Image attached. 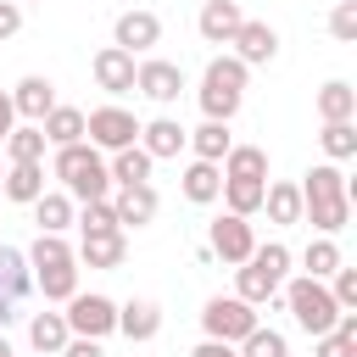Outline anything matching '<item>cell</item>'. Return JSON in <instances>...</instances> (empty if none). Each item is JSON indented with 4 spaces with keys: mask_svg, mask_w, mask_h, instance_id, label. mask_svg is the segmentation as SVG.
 <instances>
[{
    "mask_svg": "<svg viewBox=\"0 0 357 357\" xmlns=\"http://www.w3.org/2000/svg\"><path fill=\"white\" fill-rule=\"evenodd\" d=\"M73 257V245L61 240V234H39L33 245H28V268H45V262H67Z\"/></svg>",
    "mask_w": 357,
    "mask_h": 357,
    "instance_id": "obj_37",
    "label": "cell"
},
{
    "mask_svg": "<svg viewBox=\"0 0 357 357\" xmlns=\"http://www.w3.org/2000/svg\"><path fill=\"white\" fill-rule=\"evenodd\" d=\"M240 22H245V11H240L234 0H206V6H201V17H195V28H201V39H206V45H229Z\"/></svg>",
    "mask_w": 357,
    "mask_h": 357,
    "instance_id": "obj_16",
    "label": "cell"
},
{
    "mask_svg": "<svg viewBox=\"0 0 357 357\" xmlns=\"http://www.w3.org/2000/svg\"><path fill=\"white\" fill-rule=\"evenodd\" d=\"M61 318H67V329H73V335L100 340V335H112V329H117V301H112V296H95V290H89V296H84V290H73Z\"/></svg>",
    "mask_w": 357,
    "mask_h": 357,
    "instance_id": "obj_7",
    "label": "cell"
},
{
    "mask_svg": "<svg viewBox=\"0 0 357 357\" xmlns=\"http://www.w3.org/2000/svg\"><path fill=\"white\" fill-rule=\"evenodd\" d=\"M67 335H73V329H67V318H61V312H39V318L28 324V340H33L39 351H50V357L67 346Z\"/></svg>",
    "mask_w": 357,
    "mask_h": 357,
    "instance_id": "obj_32",
    "label": "cell"
},
{
    "mask_svg": "<svg viewBox=\"0 0 357 357\" xmlns=\"http://www.w3.org/2000/svg\"><path fill=\"white\" fill-rule=\"evenodd\" d=\"M11 106H17V117H28V123H39L50 106H56V84L50 78H39V73H28L17 89H11Z\"/></svg>",
    "mask_w": 357,
    "mask_h": 357,
    "instance_id": "obj_19",
    "label": "cell"
},
{
    "mask_svg": "<svg viewBox=\"0 0 357 357\" xmlns=\"http://www.w3.org/2000/svg\"><path fill=\"white\" fill-rule=\"evenodd\" d=\"M17 128V106H11V95L0 89V145H6V134Z\"/></svg>",
    "mask_w": 357,
    "mask_h": 357,
    "instance_id": "obj_44",
    "label": "cell"
},
{
    "mask_svg": "<svg viewBox=\"0 0 357 357\" xmlns=\"http://www.w3.org/2000/svg\"><path fill=\"white\" fill-rule=\"evenodd\" d=\"M245 73L251 67L240 56H212L206 73H201V112L218 117V123H229L240 112V100H245Z\"/></svg>",
    "mask_w": 357,
    "mask_h": 357,
    "instance_id": "obj_4",
    "label": "cell"
},
{
    "mask_svg": "<svg viewBox=\"0 0 357 357\" xmlns=\"http://www.w3.org/2000/svg\"><path fill=\"white\" fill-rule=\"evenodd\" d=\"M262 206L268 218L284 229V223H301V190L296 184H262Z\"/></svg>",
    "mask_w": 357,
    "mask_h": 357,
    "instance_id": "obj_30",
    "label": "cell"
},
{
    "mask_svg": "<svg viewBox=\"0 0 357 357\" xmlns=\"http://www.w3.org/2000/svg\"><path fill=\"white\" fill-rule=\"evenodd\" d=\"M229 45H234V56H240L245 67H268V61L279 56V33H273L268 22H251V17L234 28V39H229Z\"/></svg>",
    "mask_w": 357,
    "mask_h": 357,
    "instance_id": "obj_12",
    "label": "cell"
},
{
    "mask_svg": "<svg viewBox=\"0 0 357 357\" xmlns=\"http://www.w3.org/2000/svg\"><path fill=\"white\" fill-rule=\"evenodd\" d=\"M284 290V307H290V318L318 340V335H329L335 329V318H340V307H335V296H329V284L324 279H290V284H279Z\"/></svg>",
    "mask_w": 357,
    "mask_h": 357,
    "instance_id": "obj_5",
    "label": "cell"
},
{
    "mask_svg": "<svg viewBox=\"0 0 357 357\" xmlns=\"http://www.w3.org/2000/svg\"><path fill=\"white\" fill-rule=\"evenodd\" d=\"M84 134H89V145H95V151L139 145V123H134V112H123V106H95V112L84 117Z\"/></svg>",
    "mask_w": 357,
    "mask_h": 357,
    "instance_id": "obj_8",
    "label": "cell"
},
{
    "mask_svg": "<svg viewBox=\"0 0 357 357\" xmlns=\"http://www.w3.org/2000/svg\"><path fill=\"white\" fill-rule=\"evenodd\" d=\"M218 195L229 201V212L251 218V212L262 206V178H223V190H218Z\"/></svg>",
    "mask_w": 357,
    "mask_h": 357,
    "instance_id": "obj_33",
    "label": "cell"
},
{
    "mask_svg": "<svg viewBox=\"0 0 357 357\" xmlns=\"http://www.w3.org/2000/svg\"><path fill=\"white\" fill-rule=\"evenodd\" d=\"M301 262H307V279H329V273L340 268V245H335V234H318V240L301 251Z\"/></svg>",
    "mask_w": 357,
    "mask_h": 357,
    "instance_id": "obj_34",
    "label": "cell"
},
{
    "mask_svg": "<svg viewBox=\"0 0 357 357\" xmlns=\"http://www.w3.org/2000/svg\"><path fill=\"white\" fill-rule=\"evenodd\" d=\"M329 33H335L340 45H357V0H340V6L329 11Z\"/></svg>",
    "mask_w": 357,
    "mask_h": 357,
    "instance_id": "obj_38",
    "label": "cell"
},
{
    "mask_svg": "<svg viewBox=\"0 0 357 357\" xmlns=\"http://www.w3.org/2000/svg\"><path fill=\"white\" fill-rule=\"evenodd\" d=\"M56 178L73 201H106L112 195V173H106V156L84 139L73 145H56Z\"/></svg>",
    "mask_w": 357,
    "mask_h": 357,
    "instance_id": "obj_2",
    "label": "cell"
},
{
    "mask_svg": "<svg viewBox=\"0 0 357 357\" xmlns=\"http://www.w3.org/2000/svg\"><path fill=\"white\" fill-rule=\"evenodd\" d=\"M112 33H117V45L134 56V50H151V45L162 39V17H156V11H123Z\"/></svg>",
    "mask_w": 357,
    "mask_h": 357,
    "instance_id": "obj_17",
    "label": "cell"
},
{
    "mask_svg": "<svg viewBox=\"0 0 357 357\" xmlns=\"http://www.w3.org/2000/svg\"><path fill=\"white\" fill-rule=\"evenodd\" d=\"M95 84H100L106 95H128V89H134V56H128L123 45L95 50Z\"/></svg>",
    "mask_w": 357,
    "mask_h": 357,
    "instance_id": "obj_13",
    "label": "cell"
},
{
    "mask_svg": "<svg viewBox=\"0 0 357 357\" xmlns=\"http://www.w3.org/2000/svg\"><path fill=\"white\" fill-rule=\"evenodd\" d=\"M184 139H190V128H178L173 117H156V123H145V128H139V151H145L151 162L178 156V151H184Z\"/></svg>",
    "mask_w": 357,
    "mask_h": 357,
    "instance_id": "obj_20",
    "label": "cell"
},
{
    "mask_svg": "<svg viewBox=\"0 0 357 357\" xmlns=\"http://www.w3.org/2000/svg\"><path fill=\"white\" fill-rule=\"evenodd\" d=\"M178 190H184V201H195V206H212V201H218V190H223V167L195 156V162L178 173Z\"/></svg>",
    "mask_w": 357,
    "mask_h": 357,
    "instance_id": "obj_18",
    "label": "cell"
},
{
    "mask_svg": "<svg viewBox=\"0 0 357 357\" xmlns=\"http://www.w3.org/2000/svg\"><path fill=\"white\" fill-rule=\"evenodd\" d=\"M33 223H39V234H61L73 223V195L67 190H45L33 201Z\"/></svg>",
    "mask_w": 357,
    "mask_h": 357,
    "instance_id": "obj_28",
    "label": "cell"
},
{
    "mask_svg": "<svg viewBox=\"0 0 357 357\" xmlns=\"http://www.w3.org/2000/svg\"><path fill=\"white\" fill-rule=\"evenodd\" d=\"M240 357H290V346H284V335L279 329H251L245 340H240Z\"/></svg>",
    "mask_w": 357,
    "mask_h": 357,
    "instance_id": "obj_36",
    "label": "cell"
},
{
    "mask_svg": "<svg viewBox=\"0 0 357 357\" xmlns=\"http://www.w3.org/2000/svg\"><path fill=\"white\" fill-rule=\"evenodd\" d=\"M78 229H84V234H95V229H117V218H112V201H84V212H78Z\"/></svg>",
    "mask_w": 357,
    "mask_h": 357,
    "instance_id": "obj_39",
    "label": "cell"
},
{
    "mask_svg": "<svg viewBox=\"0 0 357 357\" xmlns=\"http://www.w3.org/2000/svg\"><path fill=\"white\" fill-rule=\"evenodd\" d=\"M0 178H6V173H0Z\"/></svg>",
    "mask_w": 357,
    "mask_h": 357,
    "instance_id": "obj_46",
    "label": "cell"
},
{
    "mask_svg": "<svg viewBox=\"0 0 357 357\" xmlns=\"http://www.w3.org/2000/svg\"><path fill=\"white\" fill-rule=\"evenodd\" d=\"M318 117H324V123H351V117H357V89L340 84V78L324 84V89H318Z\"/></svg>",
    "mask_w": 357,
    "mask_h": 357,
    "instance_id": "obj_29",
    "label": "cell"
},
{
    "mask_svg": "<svg viewBox=\"0 0 357 357\" xmlns=\"http://www.w3.org/2000/svg\"><path fill=\"white\" fill-rule=\"evenodd\" d=\"M201 329H206V340H245L251 329H257V307L251 301H240V296H212L206 307H201Z\"/></svg>",
    "mask_w": 357,
    "mask_h": 357,
    "instance_id": "obj_6",
    "label": "cell"
},
{
    "mask_svg": "<svg viewBox=\"0 0 357 357\" xmlns=\"http://www.w3.org/2000/svg\"><path fill=\"white\" fill-rule=\"evenodd\" d=\"M33 290V268H28V251H17V245H0V329L17 318V307H22V296Z\"/></svg>",
    "mask_w": 357,
    "mask_h": 357,
    "instance_id": "obj_9",
    "label": "cell"
},
{
    "mask_svg": "<svg viewBox=\"0 0 357 357\" xmlns=\"http://www.w3.org/2000/svg\"><path fill=\"white\" fill-rule=\"evenodd\" d=\"M134 89L145 100H156V106H173L184 95V67H173V61H139L134 67Z\"/></svg>",
    "mask_w": 357,
    "mask_h": 357,
    "instance_id": "obj_10",
    "label": "cell"
},
{
    "mask_svg": "<svg viewBox=\"0 0 357 357\" xmlns=\"http://www.w3.org/2000/svg\"><path fill=\"white\" fill-rule=\"evenodd\" d=\"M0 357H11V346H6V335H0Z\"/></svg>",
    "mask_w": 357,
    "mask_h": 357,
    "instance_id": "obj_45",
    "label": "cell"
},
{
    "mask_svg": "<svg viewBox=\"0 0 357 357\" xmlns=\"http://www.w3.org/2000/svg\"><path fill=\"white\" fill-rule=\"evenodd\" d=\"M284 273H290V251H284L279 240H273V245H251V257H245L240 273H234V296L251 301V307H262V301L279 296Z\"/></svg>",
    "mask_w": 357,
    "mask_h": 357,
    "instance_id": "obj_3",
    "label": "cell"
},
{
    "mask_svg": "<svg viewBox=\"0 0 357 357\" xmlns=\"http://www.w3.org/2000/svg\"><path fill=\"white\" fill-rule=\"evenodd\" d=\"M0 190H6L11 201L33 206V201L45 195V167H39V162H11V167H6V178H0Z\"/></svg>",
    "mask_w": 357,
    "mask_h": 357,
    "instance_id": "obj_22",
    "label": "cell"
},
{
    "mask_svg": "<svg viewBox=\"0 0 357 357\" xmlns=\"http://www.w3.org/2000/svg\"><path fill=\"white\" fill-rule=\"evenodd\" d=\"M318 139H324V156H329V162H351V156H357V128H351V123H324Z\"/></svg>",
    "mask_w": 357,
    "mask_h": 357,
    "instance_id": "obj_35",
    "label": "cell"
},
{
    "mask_svg": "<svg viewBox=\"0 0 357 357\" xmlns=\"http://www.w3.org/2000/svg\"><path fill=\"white\" fill-rule=\"evenodd\" d=\"M151 156L139 151V145H123V151H112V162H106V173H112V184L123 190V184H151Z\"/></svg>",
    "mask_w": 357,
    "mask_h": 357,
    "instance_id": "obj_23",
    "label": "cell"
},
{
    "mask_svg": "<svg viewBox=\"0 0 357 357\" xmlns=\"http://www.w3.org/2000/svg\"><path fill=\"white\" fill-rule=\"evenodd\" d=\"M117 329H123L128 340H151V335L162 329V307H156V301H145V296H134V301H123V307H117Z\"/></svg>",
    "mask_w": 357,
    "mask_h": 357,
    "instance_id": "obj_21",
    "label": "cell"
},
{
    "mask_svg": "<svg viewBox=\"0 0 357 357\" xmlns=\"http://www.w3.org/2000/svg\"><path fill=\"white\" fill-rule=\"evenodd\" d=\"M78 262H89V268H123V257H128V240H123V229H95V234H84L78 240V251H73Z\"/></svg>",
    "mask_w": 357,
    "mask_h": 357,
    "instance_id": "obj_15",
    "label": "cell"
},
{
    "mask_svg": "<svg viewBox=\"0 0 357 357\" xmlns=\"http://www.w3.org/2000/svg\"><path fill=\"white\" fill-rule=\"evenodd\" d=\"M33 284L45 290V301H67V296L78 290V257H67V262H45V268H33Z\"/></svg>",
    "mask_w": 357,
    "mask_h": 357,
    "instance_id": "obj_24",
    "label": "cell"
},
{
    "mask_svg": "<svg viewBox=\"0 0 357 357\" xmlns=\"http://www.w3.org/2000/svg\"><path fill=\"white\" fill-rule=\"evenodd\" d=\"M112 218H117V229H145L156 218V190L151 184H123L117 201H112Z\"/></svg>",
    "mask_w": 357,
    "mask_h": 357,
    "instance_id": "obj_14",
    "label": "cell"
},
{
    "mask_svg": "<svg viewBox=\"0 0 357 357\" xmlns=\"http://www.w3.org/2000/svg\"><path fill=\"white\" fill-rule=\"evenodd\" d=\"M6 156L11 162H45V128L39 123H22L6 134Z\"/></svg>",
    "mask_w": 357,
    "mask_h": 357,
    "instance_id": "obj_31",
    "label": "cell"
},
{
    "mask_svg": "<svg viewBox=\"0 0 357 357\" xmlns=\"http://www.w3.org/2000/svg\"><path fill=\"white\" fill-rule=\"evenodd\" d=\"M56 357H106V351H100V340H89V335H67V346H61Z\"/></svg>",
    "mask_w": 357,
    "mask_h": 357,
    "instance_id": "obj_41",
    "label": "cell"
},
{
    "mask_svg": "<svg viewBox=\"0 0 357 357\" xmlns=\"http://www.w3.org/2000/svg\"><path fill=\"white\" fill-rule=\"evenodd\" d=\"M296 190H301V218H307L318 234H340V229L351 223V184H346V173H340L335 162L312 167Z\"/></svg>",
    "mask_w": 357,
    "mask_h": 357,
    "instance_id": "obj_1",
    "label": "cell"
},
{
    "mask_svg": "<svg viewBox=\"0 0 357 357\" xmlns=\"http://www.w3.org/2000/svg\"><path fill=\"white\" fill-rule=\"evenodd\" d=\"M218 167H223V178H262L268 184V151L262 145H229V156Z\"/></svg>",
    "mask_w": 357,
    "mask_h": 357,
    "instance_id": "obj_27",
    "label": "cell"
},
{
    "mask_svg": "<svg viewBox=\"0 0 357 357\" xmlns=\"http://www.w3.org/2000/svg\"><path fill=\"white\" fill-rule=\"evenodd\" d=\"M39 128H45V145H73V139H84V112L78 106H50L39 117Z\"/></svg>",
    "mask_w": 357,
    "mask_h": 357,
    "instance_id": "obj_25",
    "label": "cell"
},
{
    "mask_svg": "<svg viewBox=\"0 0 357 357\" xmlns=\"http://www.w3.org/2000/svg\"><path fill=\"white\" fill-rule=\"evenodd\" d=\"M17 28H22V6L17 0H0V39H11Z\"/></svg>",
    "mask_w": 357,
    "mask_h": 357,
    "instance_id": "obj_42",
    "label": "cell"
},
{
    "mask_svg": "<svg viewBox=\"0 0 357 357\" xmlns=\"http://www.w3.org/2000/svg\"><path fill=\"white\" fill-rule=\"evenodd\" d=\"M318 357H357V340H346L340 329H329V335H318Z\"/></svg>",
    "mask_w": 357,
    "mask_h": 357,
    "instance_id": "obj_40",
    "label": "cell"
},
{
    "mask_svg": "<svg viewBox=\"0 0 357 357\" xmlns=\"http://www.w3.org/2000/svg\"><path fill=\"white\" fill-rule=\"evenodd\" d=\"M184 145H190V151H195L201 162H223V156H229V145H234V134H229V123L206 117V123H201V128H195V134H190Z\"/></svg>",
    "mask_w": 357,
    "mask_h": 357,
    "instance_id": "obj_26",
    "label": "cell"
},
{
    "mask_svg": "<svg viewBox=\"0 0 357 357\" xmlns=\"http://www.w3.org/2000/svg\"><path fill=\"white\" fill-rule=\"evenodd\" d=\"M190 357H240V346H234V340H201Z\"/></svg>",
    "mask_w": 357,
    "mask_h": 357,
    "instance_id": "obj_43",
    "label": "cell"
},
{
    "mask_svg": "<svg viewBox=\"0 0 357 357\" xmlns=\"http://www.w3.org/2000/svg\"><path fill=\"white\" fill-rule=\"evenodd\" d=\"M206 245H212V257H223V262H234V268H240V262L251 257L257 234H251V223H245L240 212H223V218L212 223V240H206Z\"/></svg>",
    "mask_w": 357,
    "mask_h": 357,
    "instance_id": "obj_11",
    "label": "cell"
}]
</instances>
